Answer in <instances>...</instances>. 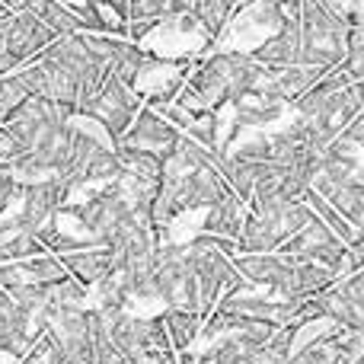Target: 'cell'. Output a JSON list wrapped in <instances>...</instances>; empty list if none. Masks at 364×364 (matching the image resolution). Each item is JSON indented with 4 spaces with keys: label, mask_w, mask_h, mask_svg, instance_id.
Wrapping results in <instances>:
<instances>
[{
    "label": "cell",
    "mask_w": 364,
    "mask_h": 364,
    "mask_svg": "<svg viewBox=\"0 0 364 364\" xmlns=\"http://www.w3.org/2000/svg\"><path fill=\"white\" fill-rule=\"evenodd\" d=\"M55 38L58 36L32 10H10L0 16V45H4L6 58L13 61L16 70L23 64L36 61Z\"/></svg>",
    "instance_id": "obj_1"
},
{
    "label": "cell",
    "mask_w": 364,
    "mask_h": 364,
    "mask_svg": "<svg viewBox=\"0 0 364 364\" xmlns=\"http://www.w3.org/2000/svg\"><path fill=\"white\" fill-rule=\"evenodd\" d=\"M278 252L288 256V259H297V262H304V259H310V262H323L339 275L342 256H346V243H342L339 233L329 230L320 218H314L304 230H297L294 237L284 240V243L278 246Z\"/></svg>",
    "instance_id": "obj_2"
},
{
    "label": "cell",
    "mask_w": 364,
    "mask_h": 364,
    "mask_svg": "<svg viewBox=\"0 0 364 364\" xmlns=\"http://www.w3.org/2000/svg\"><path fill=\"white\" fill-rule=\"evenodd\" d=\"M141 109H144V96L112 74L109 83L102 87V93L96 96V102L90 106V115H96V119L109 128V134H112L115 141H122Z\"/></svg>",
    "instance_id": "obj_3"
},
{
    "label": "cell",
    "mask_w": 364,
    "mask_h": 364,
    "mask_svg": "<svg viewBox=\"0 0 364 364\" xmlns=\"http://www.w3.org/2000/svg\"><path fill=\"white\" fill-rule=\"evenodd\" d=\"M301 51H304L301 19H288L275 36H269L252 51V58L269 70H282V68H291V64H301Z\"/></svg>",
    "instance_id": "obj_4"
},
{
    "label": "cell",
    "mask_w": 364,
    "mask_h": 364,
    "mask_svg": "<svg viewBox=\"0 0 364 364\" xmlns=\"http://www.w3.org/2000/svg\"><path fill=\"white\" fill-rule=\"evenodd\" d=\"M179 134L182 132L173 125V122H166L160 112H154L151 106H144L138 115H134L132 128L125 132V138H122V141H128V144H138V147H147V151L166 154L173 144H176Z\"/></svg>",
    "instance_id": "obj_5"
},
{
    "label": "cell",
    "mask_w": 364,
    "mask_h": 364,
    "mask_svg": "<svg viewBox=\"0 0 364 364\" xmlns=\"http://www.w3.org/2000/svg\"><path fill=\"white\" fill-rule=\"evenodd\" d=\"M61 262H64V269H68V275H74L77 282L93 288L96 282L112 275L115 252L109 250V246H77V250L61 252Z\"/></svg>",
    "instance_id": "obj_6"
},
{
    "label": "cell",
    "mask_w": 364,
    "mask_h": 364,
    "mask_svg": "<svg viewBox=\"0 0 364 364\" xmlns=\"http://www.w3.org/2000/svg\"><path fill=\"white\" fill-rule=\"evenodd\" d=\"M233 106H237L240 125L272 128L291 109V102L278 100V96H272V93H256V90H250V93H243L240 100H233Z\"/></svg>",
    "instance_id": "obj_7"
},
{
    "label": "cell",
    "mask_w": 364,
    "mask_h": 364,
    "mask_svg": "<svg viewBox=\"0 0 364 364\" xmlns=\"http://www.w3.org/2000/svg\"><path fill=\"white\" fill-rule=\"evenodd\" d=\"M250 218V205L240 201L237 195H227L224 201L211 205L205 211V233H214V237H227V240H237L243 233V224Z\"/></svg>",
    "instance_id": "obj_8"
},
{
    "label": "cell",
    "mask_w": 364,
    "mask_h": 364,
    "mask_svg": "<svg viewBox=\"0 0 364 364\" xmlns=\"http://www.w3.org/2000/svg\"><path fill=\"white\" fill-rule=\"evenodd\" d=\"M336 282H339V275H336L329 265L310 262V259L297 262V259H294V272H291V284H288V301H304V297H314V294H320V291L333 288Z\"/></svg>",
    "instance_id": "obj_9"
},
{
    "label": "cell",
    "mask_w": 364,
    "mask_h": 364,
    "mask_svg": "<svg viewBox=\"0 0 364 364\" xmlns=\"http://www.w3.org/2000/svg\"><path fill=\"white\" fill-rule=\"evenodd\" d=\"M323 74H326L323 68H310V64H291V68L272 70V90L269 93L294 106V102L301 100V96L307 93Z\"/></svg>",
    "instance_id": "obj_10"
},
{
    "label": "cell",
    "mask_w": 364,
    "mask_h": 364,
    "mask_svg": "<svg viewBox=\"0 0 364 364\" xmlns=\"http://www.w3.org/2000/svg\"><path fill=\"white\" fill-rule=\"evenodd\" d=\"M115 154H119L122 173L164 182V166H166V154L170 151L160 154V151H147V147H138V144H128V141H119V144H115Z\"/></svg>",
    "instance_id": "obj_11"
},
{
    "label": "cell",
    "mask_w": 364,
    "mask_h": 364,
    "mask_svg": "<svg viewBox=\"0 0 364 364\" xmlns=\"http://www.w3.org/2000/svg\"><path fill=\"white\" fill-rule=\"evenodd\" d=\"M227 157L237 160H250V164H265L272 160V134L269 128H252V125H240L233 132L230 144H227Z\"/></svg>",
    "instance_id": "obj_12"
},
{
    "label": "cell",
    "mask_w": 364,
    "mask_h": 364,
    "mask_svg": "<svg viewBox=\"0 0 364 364\" xmlns=\"http://www.w3.org/2000/svg\"><path fill=\"white\" fill-rule=\"evenodd\" d=\"M214 170L220 173V179L227 182V188H230L240 201H246V205H250L252 192H256L259 164H250V160H237V157H227V154H218Z\"/></svg>",
    "instance_id": "obj_13"
},
{
    "label": "cell",
    "mask_w": 364,
    "mask_h": 364,
    "mask_svg": "<svg viewBox=\"0 0 364 364\" xmlns=\"http://www.w3.org/2000/svg\"><path fill=\"white\" fill-rule=\"evenodd\" d=\"M164 326L170 333V342L176 352H186V348H195V342L201 339V329H205V320H201L195 310H173L166 307L164 314Z\"/></svg>",
    "instance_id": "obj_14"
},
{
    "label": "cell",
    "mask_w": 364,
    "mask_h": 364,
    "mask_svg": "<svg viewBox=\"0 0 364 364\" xmlns=\"http://www.w3.org/2000/svg\"><path fill=\"white\" fill-rule=\"evenodd\" d=\"M282 237L275 233V227L265 218L250 214L243 224V233L237 237V252H278Z\"/></svg>",
    "instance_id": "obj_15"
},
{
    "label": "cell",
    "mask_w": 364,
    "mask_h": 364,
    "mask_svg": "<svg viewBox=\"0 0 364 364\" xmlns=\"http://www.w3.org/2000/svg\"><path fill=\"white\" fill-rule=\"evenodd\" d=\"M205 211L208 208H186L179 211L164 230H157V243H192L205 233Z\"/></svg>",
    "instance_id": "obj_16"
},
{
    "label": "cell",
    "mask_w": 364,
    "mask_h": 364,
    "mask_svg": "<svg viewBox=\"0 0 364 364\" xmlns=\"http://www.w3.org/2000/svg\"><path fill=\"white\" fill-rule=\"evenodd\" d=\"M45 26H48L55 36H70V32H80V19H77V6H68L61 0H36L29 6Z\"/></svg>",
    "instance_id": "obj_17"
},
{
    "label": "cell",
    "mask_w": 364,
    "mask_h": 364,
    "mask_svg": "<svg viewBox=\"0 0 364 364\" xmlns=\"http://www.w3.org/2000/svg\"><path fill=\"white\" fill-rule=\"evenodd\" d=\"M304 201H307V205L314 208V214L323 220V224L329 227V230H333V233H339V240H342V243H346V246H348V243H355V240L361 237V230H358V227H352V224H348V220L342 218L339 211H336V205H333V201H329V198H323L320 192H314V188H310V192L304 195Z\"/></svg>",
    "instance_id": "obj_18"
},
{
    "label": "cell",
    "mask_w": 364,
    "mask_h": 364,
    "mask_svg": "<svg viewBox=\"0 0 364 364\" xmlns=\"http://www.w3.org/2000/svg\"><path fill=\"white\" fill-rule=\"evenodd\" d=\"M240 10V0H198L195 4V16L211 36H218L227 23L233 19V13Z\"/></svg>",
    "instance_id": "obj_19"
},
{
    "label": "cell",
    "mask_w": 364,
    "mask_h": 364,
    "mask_svg": "<svg viewBox=\"0 0 364 364\" xmlns=\"http://www.w3.org/2000/svg\"><path fill=\"white\" fill-rule=\"evenodd\" d=\"M147 61H151V55H147L138 42H132V38H128L125 48H122L119 55H115V61H112V74L119 77V80H125L128 87H134V80H138L141 68H144Z\"/></svg>",
    "instance_id": "obj_20"
},
{
    "label": "cell",
    "mask_w": 364,
    "mask_h": 364,
    "mask_svg": "<svg viewBox=\"0 0 364 364\" xmlns=\"http://www.w3.org/2000/svg\"><path fill=\"white\" fill-rule=\"evenodd\" d=\"M26 96H29V90H26L19 70L0 77V125H4V122H10V115L23 106Z\"/></svg>",
    "instance_id": "obj_21"
},
{
    "label": "cell",
    "mask_w": 364,
    "mask_h": 364,
    "mask_svg": "<svg viewBox=\"0 0 364 364\" xmlns=\"http://www.w3.org/2000/svg\"><path fill=\"white\" fill-rule=\"evenodd\" d=\"M346 361V355H342V348L336 346V339L329 336V339L323 342H314V346L301 348V352H294L288 358V364H342Z\"/></svg>",
    "instance_id": "obj_22"
},
{
    "label": "cell",
    "mask_w": 364,
    "mask_h": 364,
    "mask_svg": "<svg viewBox=\"0 0 364 364\" xmlns=\"http://www.w3.org/2000/svg\"><path fill=\"white\" fill-rule=\"evenodd\" d=\"M68 125L74 128V132L87 134L90 141H96V144H102V147H115V144H119V141L109 134V128L102 125L96 115H90V112H70L68 115Z\"/></svg>",
    "instance_id": "obj_23"
},
{
    "label": "cell",
    "mask_w": 364,
    "mask_h": 364,
    "mask_svg": "<svg viewBox=\"0 0 364 364\" xmlns=\"http://www.w3.org/2000/svg\"><path fill=\"white\" fill-rule=\"evenodd\" d=\"M26 186H19L10 164H0V214H13L23 205Z\"/></svg>",
    "instance_id": "obj_24"
},
{
    "label": "cell",
    "mask_w": 364,
    "mask_h": 364,
    "mask_svg": "<svg viewBox=\"0 0 364 364\" xmlns=\"http://www.w3.org/2000/svg\"><path fill=\"white\" fill-rule=\"evenodd\" d=\"M214 128H218V154H224L227 144H230V138H233V132L240 128L237 106H233V102H224V106L214 109Z\"/></svg>",
    "instance_id": "obj_25"
},
{
    "label": "cell",
    "mask_w": 364,
    "mask_h": 364,
    "mask_svg": "<svg viewBox=\"0 0 364 364\" xmlns=\"http://www.w3.org/2000/svg\"><path fill=\"white\" fill-rule=\"evenodd\" d=\"M182 134H188V138H195L198 144L211 147V151L218 154V128H214V109H208V112H198V115L192 119V125H188Z\"/></svg>",
    "instance_id": "obj_26"
},
{
    "label": "cell",
    "mask_w": 364,
    "mask_h": 364,
    "mask_svg": "<svg viewBox=\"0 0 364 364\" xmlns=\"http://www.w3.org/2000/svg\"><path fill=\"white\" fill-rule=\"evenodd\" d=\"M346 64L358 80H364V26H352V36H348V51H346Z\"/></svg>",
    "instance_id": "obj_27"
},
{
    "label": "cell",
    "mask_w": 364,
    "mask_h": 364,
    "mask_svg": "<svg viewBox=\"0 0 364 364\" xmlns=\"http://www.w3.org/2000/svg\"><path fill=\"white\" fill-rule=\"evenodd\" d=\"M166 10H170V0H132L128 19H164Z\"/></svg>",
    "instance_id": "obj_28"
},
{
    "label": "cell",
    "mask_w": 364,
    "mask_h": 364,
    "mask_svg": "<svg viewBox=\"0 0 364 364\" xmlns=\"http://www.w3.org/2000/svg\"><path fill=\"white\" fill-rule=\"evenodd\" d=\"M342 138H348V141H358V144H364V109L358 115L352 119V125L342 132Z\"/></svg>",
    "instance_id": "obj_29"
},
{
    "label": "cell",
    "mask_w": 364,
    "mask_h": 364,
    "mask_svg": "<svg viewBox=\"0 0 364 364\" xmlns=\"http://www.w3.org/2000/svg\"><path fill=\"white\" fill-rule=\"evenodd\" d=\"M61 4H68V6H87L90 0H61Z\"/></svg>",
    "instance_id": "obj_30"
},
{
    "label": "cell",
    "mask_w": 364,
    "mask_h": 364,
    "mask_svg": "<svg viewBox=\"0 0 364 364\" xmlns=\"http://www.w3.org/2000/svg\"><path fill=\"white\" fill-rule=\"evenodd\" d=\"M361 233H364V230H361Z\"/></svg>",
    "instance_id": "obj_31"
}]
</instances>
